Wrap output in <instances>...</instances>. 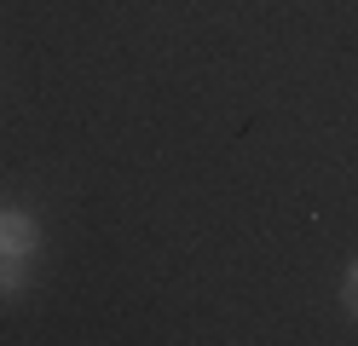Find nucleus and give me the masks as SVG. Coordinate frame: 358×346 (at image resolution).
<instances>
[{
  "instance_id": "3",
  "label": "nucleus",
  "mask_w": 358,
  "mask_h": 346,
  "mask_svg": "<svg viewBox=\"0 0 358 346\" xmlns=\"http://www.w3.org/2000/svg\"><path fill=\"white\" fill-rule=\"evenodd\" d=\"M341 306L358 317V260H352V266H347V277H341Z\"/></svg>"
},
{
  "instance_id": "1",
  "label": "nucleus",
  "mask_w": 358,
  "mask_h": 346,
  "mask_svg": "<svg viewBox=\"0 0 358 346\" xmlns=\"http://www.w3.org/2000/svg\"><path fill=\"white\" fill-rule=\"evenodd\" d=\"M41 248V219L24 208H0V254H35Z\"/></svg>"
},
{
  "instance_id": "2",
  "label": "nucleus",
  "mask_w": 358,
  "mask_h": 346,
  "mask_svg": "<svg viewBox=\"0 0 358 346\" xmlns=\"http://www.w3.org/2000/svg\"><path fill=\"white\" fill-rule=\"evenodd\" d=\"M29 283V254H0V300H12Z\"/></svg>"
}]
</instances>
